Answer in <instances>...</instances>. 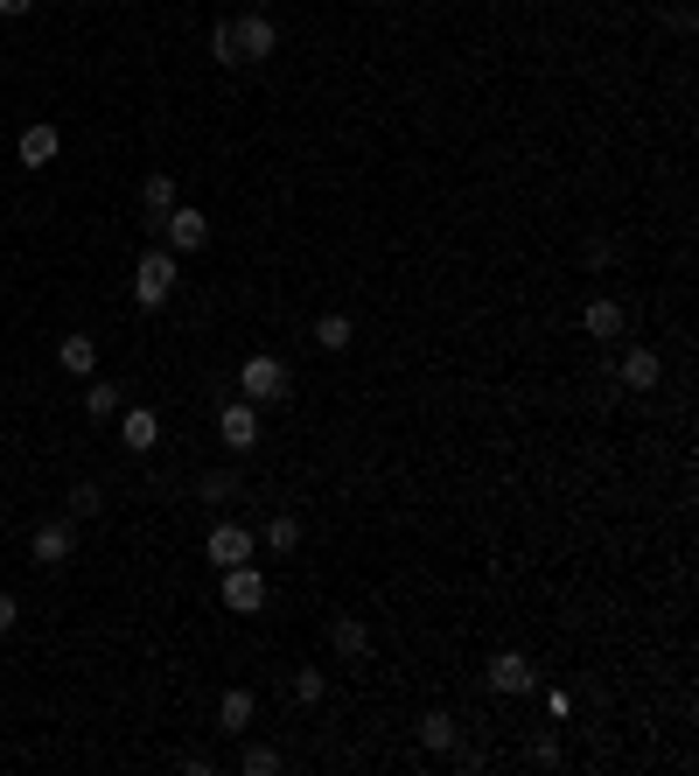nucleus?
Masks as SVG:
<instances>
[{
    "label": "nucleus",
    "instance_id": "6ab92c4d",
    "mask_svg": "<svg viewBox=\"0 0 699 776\" xmlns=\"http://www.w3.org/2000/svg\"><path fill=\"white\" fill-rule=\"evenodd\" d=\"M119 406H126V399H119V385H106V378H91V385H85V413H91V420H113Z\"/></svg>",
    "mask_w": 699,
    "mask_h": 776
},
{
    "label": "nucleus",
    "instance_id": "412c9836",
    "mask_svg": "<svg viewBox=\"0 0 699 776\" xmlns=\"http://www.w3.org/2000/svg\"><path fill=\"white\" fill-rule=\"evenodd\" d=\"M315 343H322V350H350V343H357L350 316H322V322H315Z\"/></svg>",
    "mask_w": 699,
    "mask_h": 776
},
{
    "label": "nucleus",
    "instance_id": "dca6fc26",
    "mask_svg": "<svg viewBox=\"0 0 699 776\" xmlns=\"http://www.w3.org/2000/svg\"><path fill=\"white\" fill-rule=\"evenodd\" d=\"M140 203H147V217H154V231H162V217L175 211V203H183V196H175V175H168V168H154V175H147V183H140Z\"/></svg>",
    "mask_w": 699,
    "mask_h": 776
},
{
    "label": "nucleus",
    "instance_id": "f3484780",
    "mask_svg": "<svg viewBox=\"0 0 699 776\" xmlns=\"http://www.w3.org/2000/svg\"><path fill=\"white\" fill-rule=\"evenodd\" d=\"M57 365L77 371V378H91L98 371V343H91V336H64V343H57Z\"/></svg>",
    "mask_w": 699,
    "mask_h": 776
},
{
    "label": "nucleus",
    "instance_id": "7ed1b4c3",
    "mask_svg": "<svg viewBox=\"0 0 699 776\" xmlns=\"http://www.w3.org/2000/svg\"><path fill=\"white\" fill-rule=\"evenodd\" d=\"M224 609H231V615H252V609H266V574H259L252 560L224 566Z\"/></svg>",
    "mask_w": 699,
    "mask_h": 776
},
{
    "label": "nucleus",
    "instance_id": "0eeeda50",
    "mask_svg": "<svg viewBox=\"0 0 699 776\" xmlns=\"http://www.w3.org/2000/svg\"><path fill=\"white\" fill-rule=\"evenodd\" d=\"M615 378H623V392H658L664 357H658L651 343H630V350H623V365H615Z\"/></svg>",
    "mask_w": 699,
    "mask_h": 776
},
{
    "label": "nucleus",
    "instance_id": "a878e982",
    "mask_svg": "<svg viewBox=\"0 0 699 776\" xmlns=\"http://www.w3.org/2000/svg\"><path fill=\"white\" fill-rule=\"evenodd\" d=\"M245 769H252V776H273V769H280V748H273V741H252V748H245Z\"/></svg>",
    "mask_w": 699,
    "mask_h": 776
},
{
    "label": "nucleus",
    "instance_id": "6e6552de",
    "mask_svg": "<svg viewBox=\"0 0 699 776\" xmlns=\"http://www.w3.org/2000/svg\"><path fill=\"white\" fill-rule=\"evenodd\" d=\"M203 553H211V566L224 574V566H239V560L259 553V532H245V525H211V546H203Z\"/></svg>",
    "mask_w": 699,
    "mask_h": 776
},
{
    "label": "nucleus",
    "instance_id": "2eb2a0df",
    "mask_svg": "<svg viewBox=\"0 0 699 776\" xmlns=\"http://www.w3.org/2000/svg\"><path fill=\"white\" fill-rule=\"evenodd\" d=\"M252 720H259V700H252L245 686H231L224 700H217V728H224V735H245Z\"/></svg>",
    "mask_w": 699,
    "mask_h": 776
},
{
    "label": "nucleus",
    "instance_id": "f8f14e48",
    "mask_svg": "<svg viewBox=\"0 0 699 776\" xmlns=\"http://www.w3.org/2000/svg\"><path fill=\"white\" fill-rule=\"evenodd\" d=\"M119 442L134 448V455H147L154 442H162V420H154V406H119Z\"/></svg>",
    "mask_w": 699,
    "mask_h": 776
},
{
    "label": "nucleus",
    "instance_id": "aec40b11",
    "mask_svg": "<svg viewBox=\"0 0 699 776\" xmlns=\"http://www.w3.org/2000/svg\"><path fill=\"white\" fill-rule=\"evenodd\" d=\"M420 741L434 748V756H448V748L462 741V728H455V720H448V714H427V720H420Z\"/></svg>",
    "mask_w": 699,
    "mask_h": 776
},
{
    "label": "nucleus",
    "instance_id": "f257e3e1",
    "mask_svg": "<svg viewBox=\"0 0 699 776\" xmlns=\"http://www.w3.org/2000/svg\"><path fill=\"white\" fill-rule=\"evenodd\" d=\"M239 399H252V406H288L294 399V378H288V365L280 357H245L239 365Z\"/></svg>",
    "mask_w": 699,
    "mask_h": 776
},
{
    "label": "nucleus",
    "instance_id": "bb28decb",
    "mask_svg": "<svg viewBox=\"0 0 699 776\" xmlns=\"http://www.w3.org/2000/svg\"><path fill=\"white\" fill-rule=\"evenodd\" d=\"M14 623H21V602H14V594H8V588H0V637H8Z\"/></svg>",
    "mask_w": 699,
    "mask_h": 776
},
{
    "label": "nucleus",
    "instance_id": "c85d7f7f",
    "mask_svg": "<svg viewBox=\"0 0 699 776\" xmlns=\"http://www.w3.org/2000/svg\"><path fill=\"white\" fill-rule=\"evenodd\" d=\"M252 8H259V14H266V8H273V0H252Z\"/></svg>",
    "mask_w": 699,
    "mask_h": 776
},
{
    "label": "nucleus",
    "instance_id": "b1692460",
    "mask_svg": "<svg viewBox=\"0 0 699 776\" xmlns=\"http://www.w3.org/2000/svg\"><path fill=\"white\" fill-rule=\"evenodd\" d=\"M231 497H239V476H231V469H211V476H203V504H231Z\"/></svg>",
    "mask_w": 699,
    "mask_h": 776
},
{
    "label": "nucleus",
    "instance_id": "ddd939ff",
    "mask_svg": "<svg viewBox=\"0 0 699 776\" xmlns=\"http://www.w3.org/2000/svg\"><path fill=\"white\" fill-rule=\"evenodd\" d=\"M329 643H336V658H371V623H365V615H336Z\"/></svg>",
    "mask_w": 699,
    "mask_h": 776
},
{
    "label": "nucleus",
    "instance_id": "f03ea898",
    "mask_svg": "<svg viewBox=\"0 0 699 776\" xmlns=\"http://www.w3.org/2000/svg\"><path fill=\"white\" fill-rule=\"evenodd\" d=\"M175 280H183L175 252H140V266H134V301H140V308H162V301L175 294Z\"/></svg>",
    "mask_w": 699,
    "mask_h": 776
},
{
    "label": "nucleus",
    "instance_id": "1a4fd4ad",
    "mask_svg": "<svg viewBox=\"0 0 699 776\" xmlns=\"http://www.w3.org/2000/svg\"><path fill=\"white\" fill-rule=\"evenodd\" d=\"M217 434H224V448H259V406L252 399H231L224 413H217Z\"/></svg>",
    "mask_w": 699,
    "mask_h": 776
},
{
    "label": "nucleus",
    "instance_id": "423d86ee",
    "mask_svg": "<svg viewBox=\"0 0 699 776\" xmlns=\"http://www.w3.org/2000/svg\"><path fill=\"white\" fill-rule=\"evenodd\" d=\"M231 36H239V64H266L273 57V49H280V36H273V21L266 14H239V21H231Z\"/></svg>",
    "mask_w": 699,
    "mask_h": 776
},
{
    "label": "nucleus",
    "instance_id": "5701e85b",
    "mask_svg": "<svg viewBox=\"0 0 699 776\" xmlns=\"http://www.w3.org/2000/svg\"><path fill=\"white\" fill-rule=\"evenodd\" d=\"M98 511H106V489H98V483H77L70 489V517H98Z\"/></svg>",
    "mask_w": 699,
    "mask_h": 776
},
{
    "label": "nucleus",
    "instance_id": "a211bd4d",
    "mask_svg": "<svg viewBox=\"0 0 699 776\" xmlns=\"http://www.w3.org/2000/svg\"><path fill=\"white\" fill-rule=\"evenodd\" d=\"M259 539H266V553H294V546H301V517H294V511H273Z\"/></svg>",
    "mask_w": 699,
    "mask_h": 776
},
{
    "label": "nucleus",
    "instance_id": "4468645a",
    "mask_svg": "<svg viewBox=\"0 0 699 776\" xmlns=\"http://www.w3.org/2000/svg\"><path fill=\"white\" fill-rule=\"evenodd\" d=\"M581 329H588V336H602V343H615V336L630 329V316H623L615 301H602V294H594V301L581 308Z\"/></svg>",
    "mask_w": 699,
    "mask_h": 776
},
{
    "label": "nucleus",
    "instance_id": "393cba45",
    "mask_svg": "<svg viewBox=\"0 0 699 776\" xmlns=\"http://www.w3.org/2000/svg\"><path fill=\"white\" fill-rule=\"evenodd\" d=\"M211 57L224 70H239V36H231V21H217V29H211Z\"/></svg>",
    "mask_w": 699,
    "mask_h": 776
},
{
    "label": "nucleus",
    "instance_id": "20e7f679",
    "mask_svg": "<svg viewBox=\"0 0 699 776\" xmlns=\"http://www.w3.org/2000/svg\"><path fill=\"white\" fill-rule=\"evenodd\" d=\"M29 553H36V566H70V553H77V525H70V517H42L36 539H29Z\"/></svg>",
    "mask_w": 699,
    "mask_h": 776
},
{
    "label": "nucleus",
    "instance_id": "9d476101",
    "mask_svg": "<svg viewBox=\"0 0 699 776\" xmlns=\"http://www.w3.org/2000/svg\"><path fill=\"white\" fill-rule=\"evenodd\" d=\"M14 154H21V168H49L64 154V134L49 119H36V126H21V140H14Z\"/></svg>",
    "mask_w": 699,
    "mask_h": 776
},
{
    "label": "nucleus",
    "instance_id": "4be33fe9",
    "mask_svg": "<svg viewBox=\"0 0 699 776\" xmlns=\"http://www.w3.org/2000/svg\"><path fill=\"white\" fill-rule=\"evenodd\" d=\"M288 692H294L301 707H315V700H322V671H315V665H301L294 679H288Z\"/></svg>",
    "mask_w": 699,
    "mask_h": 776
},
{
    "label": "nucleus",
    "instance_id": "cd10ccee",
    "mask_svg": "<svg viewBox=\"0 0 699 776\" xmlns=\"http://www.w3.org/2000/svg\"><path fill=\"white\" fill-rule=\"evenodd\" d=\"M0 14H8V21H21V14H36V0H0Z\"/></svg>",
    "mask_w": 699,
    "mask_h": 776
},
{
    "label": "nucleus",
    "instance_id": "39448f33",
    "mask_svg": "<svg viewBox=\"0 0 699 776\" xmlns=\"http://www.w3.org/2000/svg\"><path fill=\"white\" fill-rule=\"evenodd\" d=\"M162 239H168V252H203L211 245V217L190 211V203H175V211L162 217Z\"/></svg>",
    "mask_w": 699,
    "mask_h": 776
},
{
    "label": "nucleus",
    "instance_id": "9b49d317",
    "mask_svg": "<svg viewBox=\"0 0 699 776\" xmlns=\"http://www.w3.org/2000/svg\"><path fill=\"white\" fill-rule=\"evenodd\" d=\"M489 686H497V692H532L538 671H532L525 651H497V658H489Z\"/></svg>",
    "mask_w": 699,
    "mask_h": 776
}]
</instances>
